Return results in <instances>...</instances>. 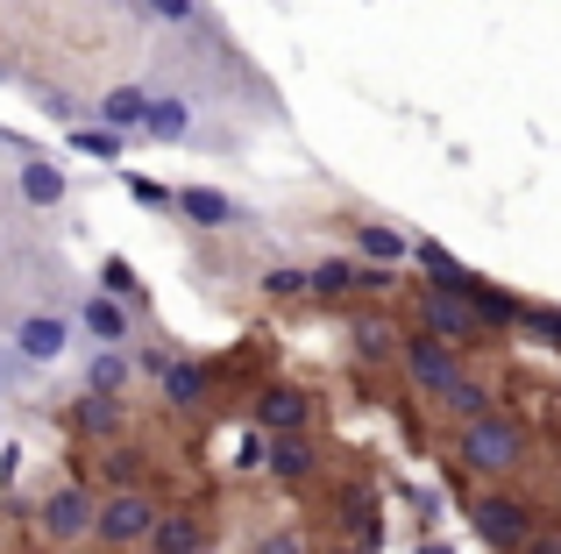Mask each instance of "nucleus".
<instances>
[{"mask_svg": "<svg viewBox=\"0 0 561 554\" xmlns=\"http://www.w3.org/2000/svg\"><path fill=\"white\" fill-rule=\"evenodd\" d=\"M462 470H477V476H512L526 462V427L512 413H491V419H477V427H462Z\"/></svg>", "mask_w": 561, "mask_h": 554, "instance_id": "nucleus-1", "label": "nucleus"}, {"mask_svg": "<svg viewBox=\"0 0 561 554\" xmlns=\"http://www.w3.org/2000/svg\"><path fill=\"white\" fill-rule=\"evenodd\" d=\"M469 527H477V541L497 547V554H519V547L540 533L534 512H526L512 490H477V498H469Z\"/></svg>", "mask_w": 561, "mask_h": 554, "instance_id": "nucleus-2", "label": "nucleus"}, {"mask_svg": "<svg viewBox=\"0 0 561 554\" xmlns=\"http://www.w3.org/2000/svg\"><path fill=\"white\" fill-rule=\"evenodd\" d=\"M65 348H71V320H65V313H50V305H28V313H14V327H8V356H14V362H28V370H50Z\"/></svg>", "mask_w": 561, "mask_h": 554, "instance_id": "nucleus-3", "label": "nucleus"}, {"mask_svg": "<svg viewBox=\"0 0 561 554\" xmlns=\"http://www.w3.org/2000/svg\"><path fill=\"white\" fill-rule=\"evenodd\" d=\"M398 362H405V377H412V391H426V399H440V391L462 377V348L455 342H440V334H405V348H398Z\"/></svg>", "mask_w": 561, "mask_h": 554, "instance_id": "nucleus-4", "label": "nucleus"}, {"mask_svg": "<svg viewBox=\"0 0 561 554\" xmlns=\"http://www.w3.org/2000/svg\"><path fill=\"white\" fill-rule=\"evenodd\" d=\"M14 193H22V207H36V213H57L71 199V171L57 164V157H36V150H22L14 157Z\"/></svg>", "mask_w": 561, "mask_h": 554, "instance_id": "nucleus-5", "label": "nucleus"}, {"mask_svg": "<svg viewBox=\"0 0 561 554\" xmlns=\"http://www.w3.org/2000/svg\"><path fill=\"white\" fill-rule=\"evenodd\" d=\"M93 533H100L107 547H136V541H150V533H157V505L142 498V490H114V498L100 505Z\"/></svg>", "mask_w": 561, "mask_h": 554, "instance_id": "nucleus-6", "label": "nucleus"}, {"mask_svg": "<svg viewBox=\"0 0 561 554\" xmlns=\"http://www.w3.org/2000/svg\"><path fill=\"white\" fill-rule=\"evenodd\" d=\"M420 327L462 348V342H477V334H483V320L469 313V299H462V291H448V285H426V299H420Z\"/></svg>", "mask_w": 561, "mask_h": 554, "instance_id": "nucleus-7", "label": "nucleus"}, {"mask_svg": "<svg viewBox=\"0 0 561 554\" xmlns=\"http://www.w3.org/2000/svg\"><path fill=\"white\" fill-rule=\"evenodd\" d=\"M79 334L93 348H128V334H136L128 299H114V291H85V299H79Z\"/></svg>", "mask_w": 561, "mask_h": 554, "instance_id": "nucleus-8", "label": "nucleus"}, {"mask_svg": "<svg viewBox=\"0 0 561 554\" xmlns=\"http://www.w3.org/2000/svg\"><path fill=\"white\" fill-rule=\"evenodd\" d=\"M43 533H50V541H85V533H93V519H100V505L85 498L79 484H65V490H50V498H43Z\"/></svg>", "mask_w": 561, "mask_h": 554, "instance_id": "nucleus-9", "label": "nucleus"}, {"mask_svg": "<svg viewBox=\"0 0 561 554\" xmlns=\"http://www.w3.org/2000/svg\"><path fill=\"white\" fill-rule=\"evenodd\" d=\"M256 427L271 434V441H285V434H306L313 427V399H306L299 384H271L256 399Z\"/></svg>", "mask_w": 561, "mask_h": 554, "instance_id": "nucleus-10", "label": "nucleus"}, {"mask_svg": "<svg viewBox=\"0 0 561 554\" xmlns=\"http://www.w3.org/2000/svg\"><path fill=\"white\" fill-rule=\"evenodd\" d=\"M179 221H192V228H242L249 221V207L242 199H228L220 185H179Z\"/></svg>", "mask_w": 561, "mask_h": 554, "instance_id": "nucleus-11", "label": "nucleus"}, {"mask_svg": "<svg viewBox=\"0 0 561 554\" xmlns=\"http://www.w3.org/2000/svg\"><path fill=\"white\" fill-rule=\"evenodd\" d=\"M150 85H107V93H100V128H114V136H142V122H150Z\"/></svg>", "mask_w": 561, "mask_h": 554, "instance_id": "nucleus-12", "label": "nucleus"}, {"mask_svg": "<svg viewBox=\"0 0 561 554\" xmlns=\"http://www.w3.org/2000/svg\"><path fill=\"white\" fill-rule=\"evenodd\" d=\"M469 299V313L483 320V327H512V320H526V305H519V291H505V285H491V277H477L469 270L462 285H455Z\"/></svg>", "mask_w": 561, "mask_h": 554, "instance_id": "nucleus-13", "label": "nucleus"}, {"mask_svg": "<svg viewBox=\"0 0 561 554\" xmlns=\"http://www.w3.org/2000/svg\"><path fill=\"white\" fill-rule=\"evenodd\" d=\"M263 470H271L277 484H306V476L320 470L313 434H285V441H271V448H263Z\"/></svg>", "mask_w": 561, "mask_h": 554, "instance_id": "nucleus-14", "label": "nucleus"}, {"mask_svg": "<svg viewBox=\"0 0 561 554\" xmlns=\"http://www.w3.org/2000/svg\"><path fill=\"white\" fill-rule=\"evenodd\" d=\"M434 405H440V413H448V419H462V427H477V419H491V413H497V399H491V384H483V377H469V370H462V377H455V384H448V391H440V399H434Z\"/></svg>", "mask_w": 561, "mask_h": 554, "instance_id": "nucleus-15", "label": "nucleus"}, {"mask_svg": "<svg viewBox=\"0 0 561 554\" xmlns=\"http://www.w3.org/2000/svg\"><path fill=\"white\" fill-rule=\"evenodd\" d=\"M356 250L370 256L377 270L412 264V235H405V228H391V221H363V228H356Z\"/></svg>", "mask_w": 561, "mask_h": 554, "instance_id": "nucleus-16", "label": "nucleus"}, {"mask_svg": "<svg viewBox=\"0 0 561 554\" xmlns=\"http://www.w3.org/2000/svg\"><path fill=\"white\" fill-rule=\"evenodd\" d=\"M206 391H214V377H206V362H199V356H179V362L164 370V399L179 405V413H199Z\"/></svg>", "mask_w": 561, "mask_h": 554, "instance_id": "nucleus-17", "label": "nucleus"}, {"mask_svg": "<svg viewBox=\"0 0 561 554\" xmlns=\"http://www.w3.org/2000/svg\"><path fill=\"white\" fill-rule=\"evenodd\" d=\"M128 377H136V356H128V348H93V362H85V391H100V399H122Z\"/></svg>", "mask_w": 561, "mask_h": 554, "instance_id": "nucleus-18", "label": "nucleus"}, {"mask_svg": "<svg viewBox=\"0 0 561 554\" xmlns=\"http://www.w3.org/2000/svg\"><path fill=\"white\" fill-rule=\"evenodd\" d=\"M142 136H150V142H185V136H192V100L157 93V100H150V122H142Z\"/></svg>", "mask_w": 561, "mask_h": 554, "instance_id": "nucleus-19", "label": "nucleus"}, {"mask_svg": "<svg viewBox=\"0 0 561 554\" xmlns=\"http://www.w3.org/2000/svg\"><path fill=\"white\" fill-rule=\"evenodd\" d=\"M412 264L426 270V285H448V291L469 277V264H462V256H455V250H440V242H426V235H412Z\"/></svg>", "mask_w": 561, "mask_h": 554, "instance_id": "nucleus-20", "label": "nucleus"}, {"mask_svg": "<svg viewBox=\"0 0 561 554\" xmlns=\"http://www.w3.org/2000/svg\"><path fill=\"white\" fill-rule=\"evenodd\" d=\"M356 270L363 264H348V256H320V264H306V277H313V299H348V291H356Z\"/></svg>", "mask_w": 561, "mask_h": 554, "instance_id": "nucleus-21", "label": "nucleus"}, {"mask_svg": "<svg viewBox=\"0 0 561 554\" xmlns=\"http://www.w3.org/2000/svg\"><path fill=\"white\" fill-rule=\"evenodd\" d=\"M398 348H405V342H398V327H391V320H356V356L363 362H391L398 356Z\"/></svg>", "mask_w": 561, "mask_h": 554, "instance_id": "nucleus-22", "label": "nucleus"}, {"mask_svg": "<svg viewBox=\"0 0 561 554\" xmlns=\"http://www.w3.org/2000/svg\"><path fill=\"white\" fill-rule=\"evenodd\" d=\"M71 150H79V157H93V164H114V157H122L128 150V136H114V128H71Z\"/></svg>", "mask_w": 561, "mask_h": 554, "instance_id": "nucleus-23", "label": "nucleus"}, {"mask_svg": "<svg viewBox=\"0 0 561 554\" xmlns=\"http://www.w3.org/2000/svg\"><path fill=\"white\" fill-rule=\"evenodd\" d=\"M79 427H85V434H122V399H100V391H85V399H79Z\"/></svg>", "mask_w": 561, "mask_h": 554, "instance_id": "nucleus-24", "label": "nucleus"}, {"mask_svg": "<svg viewBox=\"0 0 561 554\" xmlns=\"http://www.w3.org/2000/svg\"><path fill=\"white\" fill-rule=\"evenodd\" d=\"M313 291V277H306L299 264H277V270H263V299H306Z\"/></svg>", "mask_w": 561, "mask_h": 554, "instance_id": "nucleus-25", "label": "nucleus"}, {"mask_svg": "<svg viewBox=\"0 0 561 554\" xmlns=\"http://www.w3.org/2000/svg\"><path fill=\"white\" fill-rule=\"evenodd\" d=\"M142 14H150V22H164V28H192L199 22V0H142Z\"/></svg>", "mask_w": 561, "mask_h": 554, "instance_id": "nucleus-26", "label": "nucleus"}, {"mask_svg": "<svg viewBox=\"0 0 561 554\" xmlns=\"http://www.w3.org/2000/svg\"><path fill=\"white\" fill-rule=\"evenodd\" d=\"M157 541H164L171 554H192L199 547V527H192V519H157Z\"/></svg>", "mask_w": 561, "mask_h": 554, "instance_id": "nucleus-27", "label": "nucleus"}, {"mask_svg": "<svg viewBox=\"0 0 561 554\" xmlns=\"http://www.w3.org/2000/svg\"><path fill=\"white\" fill-rule=\"evenodd\" d=\"M128 193H136V207H150V213H171V207H179V193H164L157 178H128Z\"/></svg>", "mask_w": 561, "mask_h": 554, "instance_id": "nucleus-28", "label": "nucleus"}, {"mask_svg": "<svg viewBox=\"0 0 561 554\" xmlns=\"http://www.w3.org/2000/svg\"><path fill=\"white\" fill-rule=\"evenodd\" d=\"M171 362H179V356H171V348H142V356H136V370H150V377H164V370H171Z\"/></svg>", "mask_w": 561, "mask_h": 554, "instance_id": "nucleus-29", "label": "nucleus"}, {"mask_svg": "<svg viewBox=\"0 0 561 554\" xmlns=\"http://www.w3.org/2000/svg\"><path fill=\"white\" fill-rule=\"evenodd\" d=\"M519 554H561V527H540V533H534V541H526Z\"/></svg>", "mask_w": 561, "mask_h": 554, "instance_id": "nucleus-30", "label": "nucleus"}, {"mask_svg": "<svg viewBox=\"0 0 561 554\" xmlns=\"http://www.w3.org/2000/svg\"><path fill=\"white\" fill-rule=\"evenodd\" d=\"M526 320H534V327L548 334V342H561V305H540V313H526Z\"/></svg>", "mask_w": 561, "mask_h": 554, "instance_id": "nucleus-31", "label": "nucleus"}, {"mask_svg": "<svg viewBox=\"0 0 561 554\" xmlns=\"http://www.w3.org/2000/svg\"><path fill=\"white\" fill-rule=\"evenodd\" d=\"M356 291H391V270H377V264H363V270H356Z\"/></svg>", "mask_w": 561, "mask_h": 554, "instance_id": "nucleus-32", "label": "nucleus"}, {"mask_svg": "<svg viewBox=\"0 0 561 554\" xmlns=\"http://www.w3.org/2000/svg\"><path fill=\"white\" fill-rule=\"evenodd\" d=\"M263 554H306V547H299V533H271V541H263Z\"/></svg>", "mask_w": 561, "mask_h": 554, "instance_id": "nucleus-33", "label": "nucleus"}, {"mask_svg": "<svg viewBox=\"0 0 561 554\" xmlns=\"http://www.w3.org/2000/svg\"><path fill=\"white\" fill-rule=\"evenodd\" d=\"M192 554H206V547H192Z\"/></svg>", "mask_w": 561, "mask_h": 554, "instance_id": "nucleus-34", "label": "nucleus"}]
</instances>
